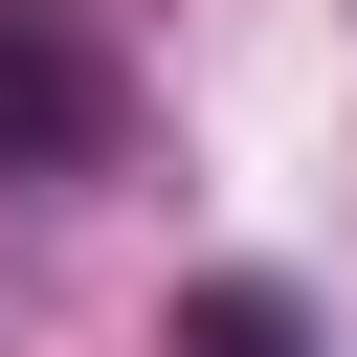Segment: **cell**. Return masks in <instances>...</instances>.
Returning <instances> with one entry per match:
<instances>
[{"instance_id":"6da1fadb","label":"cell","mask_w":357,"mask_h":357,"mask_svg":"<svg viewBox=\"0 0 357 357\" xmlns=\"http://www.w3.org/2000/svg\"><path fill=\"white\" fill-rule=\"evenodd\" d=\"M112 156V67L67 0H0V178H89Z\"/></svg>"},{"instance_id":"7a4b0ae2","label":"cell","mask_w":357,"mask_h":357,"mask_svg":"<svg viewBox=\"0 0 357 357\" xmlns=\"http://www.w3.org/2000/svg\"><path fill=\"white\" fill-rule=\"evenodd\" d=\"M156 357H312V312H290L268 268H201V290L156 312Z\"/></svg>"}]
</instances>
